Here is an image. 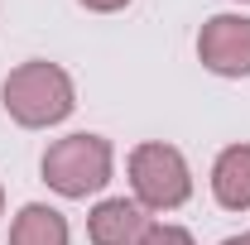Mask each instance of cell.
I'll list each match as a JSON object with an SVG mask.
<instances>
[{"label": "cell", "instance_id": "1", "mask_svg": "<svg viewBox=\"0 0 250 245\" xmlns=\"http://www.w3.org/2000/svg\"><path fill=\"white\" fill-rule=\"evenodd\" d=\"M0 106H5L10 121L24 125V130H48V125H58V121L72 116L77 92H72V77L62 72L58 62L34 58V62H20V67L5 77Z\"/></svg>", "mask_w": 250, "mask_h": 245}, {"label": "cell", "instance_id": "12", "mask_svg": "<svg viewBox=\"0 0 250 245\" xmlns=\"http://www.w3.org/2000/svg\"><path fill=\"white\" fill-rule=\"evenodd\" d=\"M246 5H250V0H246Z\"/></svg>", "mask_w": 250, "mask_h": 245}, {"label": "cell", "instance_id": "7", "mask_svg": "<svg viewBox=\"0 0 250 245\" xmlns=\"http://www.w3.org/2000/svg\"><path fill=\"white\" fill-rule=\"evenodd\" d=\"M10 245H67V221L53 207L29 202L15 216V226H10Z\"/></svg>", "mask_w": 250, "mask_h": 245}, {"label": "cell", "instance_id": "3", "mask_svg": "<svg viewBox=\"0 0 250 245\" xmlns=\"http://www.w3.org/2000/svg\"><path fill=\"white\" fill-rule=\"evenodd\" d=\"M130 183H135V202L149 207V212H173L192 197V173H188V159L173 144H140L130 154Z\"/></svg>", "mask_w": 250, "mask_h": 245}, {"label": "cell", "instance_id": "6", "mask_svg": "<svg viewBox=\"0 0 250 245\" xmlns=\"http://www.w3.org/2000/svg\"><path fill=\"white\" fill-rule=\"evenodd\" d=\"M212 192L226 212H250V144H231L212 163Z\"/></svg>", "mask_w": 250, "mask_h": 245}, {"label": "cell", "instance_id": "2", "mask_svg": "<svg viewBox=\"0 0 250 245\" xmlns=\"http://www.w3.org/2000/svg\"><path fill=\"white\" fill-rule=\"evenodd\" d=\"M43 183L53 187L58 197H87V192H101L111 183V144L101 135H62L43 149Z\"/></svg>", "mask_w": 250, "mask_h": 245}, {"label": "cell", "instance_id": "11", "mask_svg": "<svg viewBox=\"0 0 250 245\" xmlns=\"http://www.w3.org/2000/svg\"><path fill=\"white\" fill-rule=\"evenodd\" d=\"M0 207H5V187H0Z\"/></svg>", "mask_w": 250, "mask_h": 245}, {"label": "cell", "instance_id": "5", "mask_svg": "<svg viewBox=\"0 0 250 245\" xmlns=\"http://www.w3.org/2000/svg\"><path fill=\"white\" fill-rule=\"evenodd\" d=\"M145 231H149V216H145L140 202H130V197H106L87 216L92 245H140Z\"/></svg>", "mask_w": 250, "mask_h": 245}, {"label": "cell", "instance_id": "10", "mask_svg": "<svg viewBox=\"0 0 250 245\" xmlns=\"http://www.w3.org/2000/svg\"><path fill=\"white\" fill-rule=\"evenodd\" d=\"M221 245H250V231H246V236H226Z\"/></svg>", "mask_w": 250, "mask_h": 245}, {"label": "cell", "instance_id": "4", "mask_svg": "<svg viewBox=\"0 0 250 245\" xmlns=\"http://www.w3.org/2000/svg\"><path fill=\"white\" fill-rule=\"evenodd\" d=\"M197 58L217 77H250V20L246 15H212L197 34Z\"/></svg>", "mask_w": 250, "mask_h": 245}, {"label": "cell", "instance_id": "8", "mask_svg": "<svg viewBox=\"0 0 250 245\" xmlns=\"http://www.w3.org/2000/svg\"><path fill=\"white\" fill-rule=\"evenodd\" d=\"M140 245H192V236H188L183 226H164V221H159V226L145 231V241H140Z\"/></svg>", "mask_w": 250, "mask_h": 245}, {"label": "cell", "instance_id": "9", "mask_svg": "<svg viewBox=\"0 0 250 245\" xmlns=\"http://www.w3.org/2000/svg\"><path fill=\"white\" fill-rule=\"evenodd\" d=\"M77 5H87V10H96V15H111V10H125L130 0H77Z\"/></svg>", "mask_w": 250, "mask_h": 245}]
</instances>
